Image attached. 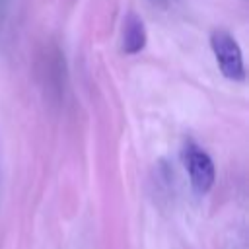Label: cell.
I'll list each match as a JSON object with an SVG mask.
<instances>
[{"label": "cell", "instance_id": "cell-2", "mask_svg": "<svg viewBox=\"0 0 249 249\" xmlns=\"http://www.w3.org/2000/svg\"><path fill=\"white\" fill-rule=\"evenodd\" d=\"M183 163L189 171L191 177V185L198 195H206L216 179V171H214V163L210 160V156L200 150L196 144L187 142L183 148Z\"/></svg>", "mask_w": 249, "mask_h": 249}, {"label": "cell", "instance_id": "cell-3", "mask_svg": "<svg viewBox=\"0 0 249 249\" xmlns=\"http://www.w3.org/2000/svg\"><path fill=\"white\" fill-rule=\"evenodd\" d=\"M146 45V27L136 14H128L123 25V51L128 54L140 53Z\"/></svg>", "mask_w": 249, "mask_h": 249}, {"label": "cell", "instance_id": "cell-1", "mask_svg": "<svg viewBox=\"0 0 249 249\" xmlns=\"http://www.w3.org/2000/svg\"><path fill=\"white\" fill-rule=\"evenodd\" d=\"M210 45H212V51H214V56L218 60L222 74L230 80H243L245 68H243V56H241V49L237 41L230 33L218 29L212 33Z\"/></svg>", "mask_w": 249, "mask_h": 249}]
</instances>
